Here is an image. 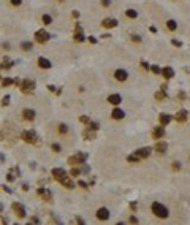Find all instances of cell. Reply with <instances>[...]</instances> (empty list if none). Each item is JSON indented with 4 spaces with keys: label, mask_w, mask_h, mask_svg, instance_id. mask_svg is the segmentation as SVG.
<instances>
[{
    "label": "cell",
    "mask_w": 190,
    "mask_h": 225,
    "mask_svg": "<svg viewBox=\"0 0 190 225\" xmlns=\"http://www.w3.org/2000/svg\"><path fill=\"white\" fill-rule=\"evenodd\" d=\"M151 211H152V214L155 216V217H159V219H168V216H170L168 208H166L163 203H159V201H154L152 205H151Z\"/></svg>",
    "instance_id": "cell-1"
},
{
    "label": "cell",
    "mask_w": 190,
    "mask_h": 225,
    "mask_svg": "<svg viewBox=\"0 0 190 225\" xmlns=\"http://www.w3.org/2000/svg\"><path fill=\"white\" fill-rule=\"evenodd\" d=\"M21 138H22V141H25V143H29V144L38 143V137L33 130H24V132L21 133Z\"/></svg>",
    "instance_id": "cell-2"
},
{
    "label": "cell",
    "mask_w": 190,
    "mask_h": 225,
    "mask_svg": "<svg viewBox=\"0 0 190 225\" xmlns=\"http://www.w3.org/2000/svg\"><path fill=\"white\" fill-rule=\"evenodd\" d=\"M86 159H87V154L78 152V154H75V155H71L70 159H68V165H70V167H76V165H82V163L86 162Z\"/></svg>",
    "instance_id": "cell-3"
},
{
    "label": "cell",
    "mask_w": 190,
    "mask_h": 225,
    "mask_svg": "<svg viewBox=\"0 0 190 225\" xmlns=\"http://www.w3.org/2000/svg\"><path fill=\"white\" fill-rule=\"evenodd\" d=\"M21 90H22V94H32L35 90V82L30 81V79L21 81Z\"/></svg>",
    "instance_id": "cell-4"
},
{
    "label": "cell",
    "mask_w": 190,
    "mask_h": 225,
    "mask_svg": "<svg viewBox=\"0 0 190 225\" xmlns=\"http://www.w3.org/2000/svg\"><path fill=\"white\" fill-rule=\"evenodd\" d=\"M114 79L119 81V82H125L127 79H128V72L124 70V68H117L114 72Z\"/></svg>",
    "instance_id": "cell-5"
},
{
    "label": "cell",
    "mask_w": 190,
    "mask_h": 225,
    "mask_svg": "<svg viewBox=\"0 0 190 225\" xmlns=\"http://www.w3.org/2000/svg\"><path fill=\"white\" fill-rule=\"evenodd\" d=\"M11 208H13V211H14V214L17 216L19 219H24L25 217V208H24V205H21V203H13L11 205Z\"/></svg>",
    "instance_id": "cell-6"
},
{
    "label": "cell",
    "mask_w": 190,
    "mask_h": 225,
    "mask_svg": "<svg viewBox=\"0 0 190 225\" xmlns=\"http://www.w3.org/2000/svg\"><path fill=\"white\" fill-rule=\"evenodd\" d=\"M51 173H52V177H54L56 181H59V182H60L62 179H64V177H67V176H68V174H67V171H65L64 168H54V170H52Z\"/></svg>",
    "instance_id": "cell-7"
},
{
    "label": "cell",
    "mask_w": 190,
    "mask_h": 225,
    "mask_svg": "<svg viewBox=\"0 0 190 225\" xmlns=\"http://www.w3.org/2000/svg\"><path fill=\"white\" fill-rule=\"evenodd\" d=\"M35 40H37L38 43H46V41L49 40V33H48L44 29H41V30L35 32Z\"/></svg>",
    "instance_id": "cell-8"
},
{
    "label": "cell",
    "mask_w": 190,
    "mask_h": 225,
    "mask_svg": "<svg viewBox=\"0 0 190 225\" xmlns=\"http://www.w3.org/2000/svg\"><path fill=\"white\" fill-rule=\"evenodd\" d=\"M97 219H98V220H102V222H105V220H108L109 219V211H108V208H105V206H103V208H100L98 211H97Z\"/></svg>",
    "instance_id": "cell-9"
},
{
    "label": "cell",
    "mask_w": 190,
    "mask_h": 225,
    "mask_svg": "<svg viewBox=\"0 0 190 225\" xmlns=\"http://www.w3.org/2000/svg\"><path fill=\"white\" fill-rule=\"evenodd\" d=\"M154 149H155L157 154H165L166 149H168V144L165 143V141H155V146H154Z\"/></svg>",
    "instance_id": "cell-10"
},
{
    "label": "cell",
    "mask_w": 190,
    "mask_h": 225,
    "mask_svg": "<svg viewBox=\"0 0 190 225\" xmlns=\"http://www.w3.org/2000/svg\"><path fill=\"white\" fill-rule=\"evenodd\" d=\"M173 119H174V116H170V114H166V112H162L159 116V122H160V125H163V127L168 125Z\"/></svg>",
    "instance_id": "cell-11"
},
{
    "label": "cell",
    "mask_w": 190,
    "mask_h": 225,
    "mask_svg": "<svg viewBox=\"0 0 190 225\" xmlns=\"http://www.w3.org/2000/svg\"><path fill=\"white\" fill-rule=\"evenodd\" d=\"M165 137V129H163V125H159L155 127V129L152 130V138L154 140H160V138Z\"/></svg>",
    "instance_id": "cell-12"
},
{
    "label": "cell",
    "mask_w": 190,
    "mask_h": 225,
    "mask_svg": "<svg viewBox=\"0 0 190 225\" xmlns=\"http://www.w3.org/2000/svg\"><path fill=\"white\" fill-rule=\"evenodd\" d=\"M108 103H111L114 106H119L122 103V97L119 95V94H111V95H108Z\"/></svg>",
    "instance_id": "cell-13"
},
{
    "label": "cell",
    "mask_w": 190,
    "mask_h": 225,
    "mask_svg": "<svg viewBox=\"0 0 190 225\" xmlns=\"http://www.w3.org/2000/svg\"><path fill=\"white\" fill-rule=\"evenodd\" d=\"M86 37H84V32H82V27L81 25H76V30H75V41L76 43H81L84 41Z\"/></svg>",
    "instance_id": "cell-14"
},
{
    "label": "cell",
    "mask_w": 190,
    "mask_h": 225,
    "mask_svg": "<svg viewBox=\"0 0 190 225\" xmlns=\"http://www.w3.org/2000/svg\"><path fill=\"white\" fill-rule=\"evenodd\" d=\"M151 151H152L151 147H139L135 154L139 157V159H147V157L151 155Z\"/></svg>",
    "instance_id": "cell-15"
},
{
    "label": "cell",
    "mask_w": 190,
    "mask_h": 225,
    "mask_svg": "<svg viewBox=\"0 0 190 225\" xmlns=\"http://www.w3.org/2000/svg\"><path fill=\"white\" fill-rule=\"evenodd\" d=\"M37 194H38V197H41L44 201H51V198H52V194L48 190V189H38Z\"/></svg>",
    "instance_id": "cell-16"
},
{
    "label": "cell",
    "mask_w": 190,
    "mask_h": 225,
    "mask_svg": "<svg viewBox=\"0 0 190 225\" xmlns=\"http://www.w3.org/2000/svg\"><path fill=\"white\" fill-rule=\"evenodd\" d=\"M111 117H112V119H116V121H120V119L125 117V112H124L120 108H114L111 111Z\"/></svg>",
    "instance_id": "cell-17"
},
{
    "label": "cell",
    "mask_w": 190,
    "mask_h": 225,
    "mask_svg": "<svg viewBox=\"0 0 190 225\" xmlns=\"http://www.w3.org/2000/svg\"><path fill=\"white\" fill-rule=\"evenodd\" d=\"M37 64H38V67H40V68H43V70H49L52 67L51 62L48 60V59H44V57H38Z\"/></svg>",
    "instance_id": "cell-18"
},
{
    "label": "cell",
    "mask_w": 190,
    "mask_h": 225,
    "mask_svg": "<svg viewBox=\"0 0 190 225\" xmlns=\"http://www.w3.org/2000/svg\"><path fill=\"white\" fill-rule=\"evenodd\" d=\"M22 117L25 121H33L35 119V111H33V109H30V108L22 109Z\"/></svg>",
    "instance_id": "cell-19"
},
{
    "label": "cell",
    "mask_w": 190,
    "mask_h": 225,
    "mask_svg": "<svg viewBox=\"0 0 190 225\" xmlns=\"http://www.w3.org/2000/svg\"><path fill=\"white\" fill-rule=\"evenodd\" d=\"M162 76L165 79H171V78H174V70L171 68V67H165V68L162 70Z\"/></svg>",
    "instance_id": "cell-20"
},
{
    "label": "cell",
    "mask_w": 190,
    "mask_h": 225,
    "mask_svg": "<svg viewBox=\"0 0 190 225\" xmlns=\"http://www.w3.org/2000/svg\"><path fill=\"white\" fill-rule=\"evenodd\" d=\"M103 27H106V29L117 27V21L112 19V17H106V19H103Z\"/></svg>",
    "instance_id": "cell-21"
},
{
    "label": "cell",
    "mask_w": 190,
    "mask_h": 225,
    "mask_svg": "<svg viewBox=\"0 0 190 225\" xmlns=\"http://www.w3.org/2000/svg\"><path fill=\"white\" fill-rule=\"evenodd\" d=\"M82 137H84L87 141L95 140V130H92V129H86L84 132H82Z\"/></svg>",
    "instance_id": "cell-22"
},
{
    "label": "cell",
    "mask_w": 190,
    "mask_h": 225,
    "mask_svg": "<svg viewBox=\"0 0 190 225\" xmlns=\"http://www.w3.org/2000/svg\"><path fill=\"white\" fill-rule=\"evenodd\" d=\"M187 114H189V112H187L185 109H181L176 116H174V119H176L177 122H185V121H187Z\"/></svg>",
    "instance_id": "cell-23"
},
{
    "label": "cell",
    "mask_w": 190,
    "mask_h": 225,
    "mask_svg": "<svg viewBox=\"0 0 190 225\" xmlns=\"http://www.w3.org/2000/svg\"><path fill=\"white\" fill-rule=\"evenodd\" d=\"M60 184L64 185L65 189H73V187H75V182L71 181V179H70V177H68V176L62 179V181H60Z\"/></svg>",
    "instance_id": "cell-24"
},
{
    "label": "cell",
    "mask_w": 190,
    "mask_h": 225,
    "mask_svg": "<svg viewBox=\"0 0 190 225\" xmlns=\"http://www.w3.org/2000/svg\"><path fill=\"white\" fill-rule=\"evenodd\" d=\"M21 49L25 52L32 51V49H33V43H32V41H22V43H21Z\"/></svg>",
    "instance_id": "cell-25"
},
{
    "label": "cell",
    "mask_w": 190,
    "mask_h": 225,
    "mask_svg": "<svg viewBox=\"0 0 190 225\" xmlns=\"http://www.w3.org/2000/svg\"><path fill=\"white\" fill-rule=\"evenodd\" d=\"M68 130H70V129L67 127V124H64V122L57 124V132H59V133H62V135H67Z\"/></svg>",
    "instance_id": "cell-26"
},
{
    "label": "cell",
    "mask_w": 190,
    "mask_h": 225,
    "mask_svg": "<svg viewBox=\"0 0 190 225\" xmlns=\"http://www.w3.org/2000/svg\"><path fill=\"white\" fill-rule=\"evenodd\" d=\"M125 16L128 17V19H136V17H138V11L133 10V8H130V10L125 11Z\"/></svg>",
    "instance_id": "cell-27"
},
{
    "label": "cell",
    "mask_w": 190,
    "mask_h": 225,
    "mask_svg": "<svg viewBox=\"0 0 190 225\" xmlns=\"http://www.w3.org/2000/svg\"><path fill=\"white\" fill-rule=\"evenodd\" d=\"M166 29H168V30H176V29H177V22H176V21H173V19L166 21Z\"/></svg>",
    "instance_id": "cell-28"
},
{
    "label": "cell",
    "mask_w": 190,
    "mask_h": 225,
    "mask_svg": "<svg viewBox=\"0 0 190 225\" xmlns=\"http://www.w3.org/2000/svg\"><path fill=\"white\" fill-rule=\"evenodd\" d=\"M41 22H43L44 25H49V24H52V17L49 16V14H43V16H41Z\"/></svg>",
    "instance_id": "cell-29"
},
{
    "label": "cell",
    "mask_w": 190,
    "mask_h": 225,
    "mask_svg": "<svg viewBox=\"0 0 190 225\" xmlns=\"http://www.w3.org/2000/svg\"><path fill=\"white\" fill-rule=\"evenodd\" d=\"M130 40H132L133 43H141L142 38H141V35H138V33H132L130 35Z\"/></svg>",
    "instance_id": "cell-30"
},
{
    "label": "cell",
    "mask_w": 190,
    "mask_h": 225,
    "mask_svg": "<svg viewBox=\"0 0 190 225\" xmlns=\"http://www.w3.org/2000/svg\"><path fill=\"white\" fill-rule=\"evenodd\" d=\"M11 84H14V79H13V78H5V79H2V86H3V87H8V86H11Z\"/></svg>",
    "instance_id": "cell-31"
},
{
    "label": "cell",
    "mask_w": 190,
    "mask_h": 225,
    "mask_svg": "<svg viewBox=\"0 0 190 225\" xmlns=\"http://www.w3.org/2000/svg\"><path fill=\"white\" fill-rule=\"evenodd\" d=\"M165 97H166V90H163V89H162V90H159V92H155V98L157 100H163Z\"/></svg>",
    "instance_id": "cell-32"
},
{
    "label": "cell",
    "mask_w": 190,
    "mask_h": 225,
    "mask_svg": "<svg viewBox=\"0 0 190 225\" xmlns=\"http://www.w3.org/2000/svg\"><path fill=\"white\" fill-rule=\"evenodd\" d=\"M81 173H82V171H81V168H76V167H75V168H71V171H70V174H71V176H73V177L79 176V174H81Z\"/></svg>",
    "instance_id": "cell-33"
},
{
    "label": "cell",
    "mask_w": 190,
    "mask_h": 225,
    "mask_svg": "<svg viewBox=\"0 0 190 225\" xmlns=\"http://www.w3.org/2000/svg\"><path fill=\"white\" fill-rule=\"evenodd\" d=\"M127 160H128L130 163H132V162L135 163V162H139V157L136 155V154H133V155H128V157H127Z\"/></svg>",
    "instance_id": "cell-34"
},
{
    "label": "cell",
    "mask_w": 190,
    "mask_h": 225,
    "mask_svg": "<svg viewBox=\"0 0 190 225\" xmlns=\"http://www.w3.org/2000/svg\"><path fill=\"white\" fill-rule=\"evenodd\" d=\"M151 70H152V73H155V75H160V73H162L159 65H151Z\"/></svg>",
    "instance_id": "cell-35"
},
{
    "label": "cell",
    "mask_w": 190,
    "mask_h": 225,
    "mask_svg": "<svg viewBox=\"0 0 190 225\" xmlns=\"http://www.w3.org/2000/svg\"><path fill=\"white\" fill-rule=\"evenodd\" d=\"M51 149L54 151V152H60V151H62V147H60V144H57V143H52V144H51Z\"/></svg>",
    "instance_id": "cell-36"
},
{
    "label": "cell",
    "mask_w": 190,
    "mask_h": 225,
    "mask_svg": "<svg viewBox=\"0 0 190 225\" xmlns=\"http://www.w3.org/2000/svg\"><path fill=\"white\" fill-rule=\"evenodd\" d=\"M87 125H89V129L95 130V132H97V130H98V122H92V121H90V122H89Z\"/></svg>",
    "instance_id": "cell-37"
},
{
    "label": "cell",
    "mask_w": 190,
    "mask_h": 225,
    "mask_svg": "<svg viewBox=\"0 0 190 225\" xmlns=\"http://www.w3.org/2000/svg\"><path fill=\"white\" fill-rule=\"evenodd\" d=\"M10 5L11 7H21V5H22V0H10Z\"/></svg>",
    "instance_id": "cell-38"
},
{
    "label": "cell",
    "mask_w": 190,
    "mask_h": 225,
    "mask_svg": "<svg viewBox=\"0 0 190 225\" xmlns=\"http://www.w3.org/2000/svg\"><path fill=\"white\" fill-rule=\"evenodd\" d=\"M8 105H10V95H5L2 98V106H8Z\"/></svg>",
    "instance_id": "cell-39"
},
{
    "label": "cell",
    "mask_w": 190,
    "mask_h": 225,
    "mask_svg": "<svg viewBox=\"0 0 190 225\" xmlns=\"http://www.w3.org/2000/svg\"><path fill=\"white\" fill-rule=\"evenodd\" d=\"M79 122H81V124H89V122H90V119H89V116H81V117H79Z\"/></svg>",
    "instance_id": "cell-40"
},
{
    "label": "cell",
    "mask_w": 190,
    "mask_h": 225,
    "mask_svg": "<svg viewBox=\"0 0 190 225\" xmlns=\"http://www.w3.org/2000/svg\"><path fill=\"white\" fill-rule=\"evenodd\" d=\"M171 43H173L174 46H176V48H181V46H182V41L176 40V38H173V40H171Z\"/></svg>",
    "instance_id": "cell-41"
},
{
    "label": "cell",
    "mask_w": 190,
    "mask_h": 225,
    "mask_svg": "<svg viewBox=\"0 0 190 225\" xmlns=\"http://www.w3.org/2000/svg\"><path fill=\"white\" fill-rule=\"evenodd\" d=\"M171 167H173L174 171H179L181 170V163H179V162H173V165H171Z\"/></svg>",
    "instance_id": "cell-42"
},
{
    "label": "cell",
    "mask_w": 190,
    "mask_h": 225,
    "mask_svg": "<svg viewBox=\"0 0 190 225\" xmlns=\"http://www.w3.org/2000/svg\"><path fill=\"white\" fill-rule=\"evenodd\" d=\"M7 181H8V182H13V181H14V174H13V173H8V174H7Z\"/></svg>",
    "instance_id": "cell-43"
},
{
    "label": "cell",
    "mask_w": 190,
    "mask_h": 225,
    "mask_svg": "<svg viewBox=\"0 0 190 225\" xmlns=\"http://www.w3.org/2000/svg\"><path fill=\"white\" fill-rule=\"evenodd\" d=\"M102 2V7H109L111 5V0H100Z\"/></svg>",
    "instance_id": "cell-44"
},
{
    "label": "cell",
    "mask_w": 190,
    "mask_h": 225,
    "mask_svg": "<svg viewBox=\"0 0 190 225\" xmlns=\"http://www.w3.org/2000/svg\"><path fill=\"white\" fill-rule=\"evenodd\" d=\"M141 68L142 70H149L151 67H149V64H147V62H141Z\"/></svg>",
    "instance_id": "cell-45"
},
{
    "label": "cell",
    "mask_w": 190,
    "mask_h": 225,
    "mask_svg": "<svg viewBox=\"0 0 190 225\" xmlns=\"http://www.w3.org/2000/svg\"><path fill=\"white\" fill-rule=\"evenodd\" d=\"M78 185H79V187H82V189H87V184H86L82 179H81V181H78Z\"/></svg>",
    "instance_id": "cell-46"
},
{
    "label": "cell",
    "mask_w": 190,
    "mask_h": 225,
    "mask_svg": "<svg viewBox=\"0 0 190 225\" xmlns=\"http://www.w3.org/2000/svg\"><path fill=\"white\" fill-rule=\"evenodd\" d=\"M48 89H49L52 94H57V89H56V86H48Z\"/></svg>",
    "instance_id": "cell-47"
},
{
    "label": "cell",
    "mask_w": 190,
    "mask_h": 225,
    "mask_svg": "<svg viewBox=\"0 0 190 225\" xmlns=\"http://www.w3.org/2000/svg\"><path fill=\"white\" fill-rule=\"evenodd\" d=\"M2 189H3V190L7 192V194H13V190H11L10 187H7V185H2Z\"/></svg>",
    "instance_id": "cell-48"
},
{
    "label": "cell",
    "mask_w": 190,
    "mask_h": 225,
    "mask_svg": "<svg viewBox=\"0 0 190 225\" xmlns=\"http://www.w3.org/2000/svg\"><path fill=\"white\" fill-rule=\"evenodd\" d=\"M30 222H33V224H40V219H38L37 216H33V217L30 219Z\"/></svg>",
    "instance_id": "cell-49"
},
{
    "label": "cell",
    "mask_w": 190,
    "mask_h": 225,
    "mask_svg": "<svg viewBox=\"0 0 190 225\" xmlns=\"http://www.w3.org/2000/svg\"><path fill=\"white\" fill-rule=\"evenodd\" d=\"M130 224H138V219H136L135 216H132V217H130Z\"/></svg>",
    "instance_id": "cell-50"
},
{
    "label": "cell",
    "mask_w": 190,
    "mask_h": 225,
    "mask_svg": "<svg viewBox=\"0 0 190 225\" xmlns=\"http://www.w3.org/2000/svg\"><path fill=\"white\" fill-rule=\"evenodd\" d=\"M81 171H82V173H89V171H90V168H89L87 165H84V168H81Z\"/></svg>",
    "instance_id": "cell-51"
},
{
    "label": "cell",
    "mask_w": 190,
    "mask_h": 225,
    "mask_svg": "<svg viewBox=\"0 0 190 225\" xmlns=\"http://www.w3.org/2000/svg\"><path fill=\"white\" fill-rule=\"evenodd\" d=\"M130 209H132V211H136V203H130Z\"/></svg>",
    "instance_id": "cell-52"
},
{
    "label": "cell",
    "mask_w": 190,
    "mask_h": 225,
    "mask_svg": "<svg viewBox=\"0 0 190 225\" xmlns=\"http://www.w3.org/2000/svg\"><path fill=\"white\" fill-rule=\"evenodd\" d=\"M22 190L27 192V190H29V185H27V184H22Z\"/></svg>",
    "instance_id": "cell-53"
},
{
    "label": "cell",
    "mask_w": 190,
    "mask_h": 225,
    "mask_svg": "<svg viewBox=\"0 0 190 225\" xmlns=\"http://www.w3.org/2000/svg\"><path fill=\"white\" fill-rule=\"evenodd\" d=\"M76 222H78V224H84V220H82V219H79V217H76Z\"/></svg>",
    "instance_id": "cell-54"
},
{
    "label": "cell",
    "mask_w": 190,
    "mask_h": 225,
    "mask_svg": "<svg viewBox=\"0 0 190 225\" xmlns=\"http://www.w3.org/2000/svg\"><path fill=\"white\" fill-rule=\"evenodd\" d=\"M73 17H79V13H78V11H73Z\"/></svg>",
    "instance_id": "cell-55"
},
{
    "label": "cell",
    "mask_w": 190,
    "mask_h": 225,
    "mask_svg": "<svg viewBox=\"0 0 190 225\" xmlns=\"http://www.w3.org/2000/svg\"><path fill=\"white\" fill-rule=\"evenodd\" d=\"M87 40H89V41H90V43H95V41H97V40H95V38H94V37H90V38H87Z\"/></svg>",
    "instance_id": "cell-56"
},
{
    "label": "cell",
    "mask_w": 190,
    "mask_h": 225,
    "mask_svg": "<svg viewBox=\"0 0 190 225\" xmlns=\"http://www.w3.org/2000/svg\"><path fill=\"white\" fill-rule=\"evenodd\" d=\"M5 160V157H3V154H0V162H3Z\"/></svg>",
    "instance_id": "cell-57"
},
{
    "label": "cell",
    "mask_w": 190,
    "mask_h": 225,
    "mask_svg": "<svg viewBox=\"0 0 190 225\" xmlns=\"http://www.w3.org/2000/svg\"><path fill=\"white\" fill-rule=\"evenodd\" d=\"M3 211V205H2V203H0V212Z\"/></svg>",
    "instance_id": "cell-58"
},
{
    "label": "cell",
    "mask_w": 190,
    "mask_h": 225,
    "mask_svg": "<svg viewBox=\"0 0 190 225\" xmlns=\"http://www.w3.org/2000/svg\"><path fill=\"white\" fill-rule=\"evenodd\" d=\"M57 2H59V3H64V2H65V0H57Z\"/></svg>",
    "instance_id": "cell-59"
},
{
    "label": "cell",
    "mask_w": 190,
    "mask_h": 225,
    "mask_svg": "<svg viewBox=\"0 0 190 225\" xmlns=\"http://www.w3.org/2000/svg\"><path fill=\"white\" fill-rule=\"evenodd\" d=\"M0 81H2V78H0Z\"/></svg>",
    "instance_id": "cell-60"
}]
</instances>
